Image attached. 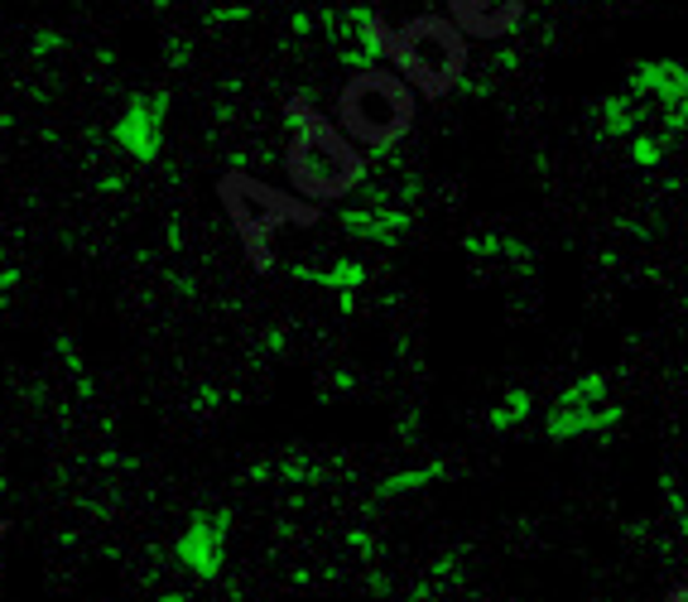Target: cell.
<instances>
[{
    "mask_svg": "<svg viewBox=\"0 0 688 602\" xmlns=\"http://www.w3.org/2000/svg\"><path fill=\"white\" fill-rule=\"evenodd\" d=\"M289 120V150H284V174L299 198L308 202H337L347 193L366 184L371 164L361 144L347 136L337 120H328L308 96H294L284 106Z\"/></svg>",
    "mask_w": 688,
    "mask_h": 602,
    "instance_id": "1",
    "label": "cell"
},
{
    "mask_svg": "<svg viewBox=\"0 0 688 602\" xmlns=\"http://www.w3.org/2000/svg\"><path fill=\"white\" fill-rule=\"evenodd\" d=\"M611 415H617V405H611V395H607V381L583 377L549 409V439H578V433H587V429H602Z\"/></svg>",
    "mask_w": 688,
    "mask_h": 602,
    "instance_id": "7",
    "label": "cell"
},
{
    "mask_svg": "<svg viewBox=\"0 0 688 602\" xmlns=\"http://www.w3.org/2000/svg\"><path fill=\"white\" fill-rule=\"evenodd\" d=\"M448 15L467 30V39H501L525 15L521 0H448Z\"/></svg>",
    "mask_w": 688,
    "mask_h": 602,
    "instance_id": "10",
    "label": "cell"
},
{
    "mask_svg": "<svg viewBox=\"0 0 688 602\" xmlns=\"http://www.w3.org/2000/svg\"><path fill=\"white\" fill-rule=\"evenodd\" d=\"M626 96L635 102V136L626 140L635 164H660L688 126V68L674 58H650L626 72Z\"/></svg>",
    "mask_w": 688,
    "mask_h": 602,
    "instance_id": "4",
    "label": "cell"
},
{
    "mask_svg": "<svg viewBox=\"0 0 688 602\" xmlns=\"http://www.w3.org/2000/svg\"><path fill=\"white\" fill-rule=\"evenodd\" d=\"M164 112H168V102L160 92H144V96H130L126 102V112L116 116V144L130 154V160H140V164H150V160H160V150H164Z\"/></svg>",
    "mask_w": 688,
    "mask_h": 602,
    "instance_id": "8",
    "label": "cell"
},
{
    "mask_svg": "<svg viewBox=\"0 0 688 602\" xmlns=\"http://www.w3.org/2000/svg\"><path fill=\"white\" fill-rule=\"evenodd\" d=\"M665 602H688V583H684V588H674V593H669Z\"/></svg>",
    "mask_w": 688,
    "mask_h": 602,
    "instance_id": "14",
    "label": "cell"
},
{
    "mask_svg": "<svg viewBox=\"0 0 688 602\" xmlns=\"http://www.w3.org/2000/svg\"><path fill=\"white\" fill-rule=\"evenodd\" d=\"M226 530H232V516L226 511H198L174 545L178 564H184L193 578H202V583L217 578L222 574V554H226Z\"/></svg>",
    "mask_w": 688,
    "mask_h": 602,
    "instance_id": "9",
    "label": "cell"
},
{
    "mask_svg": "<svg viewBox=\"0 0 688 602\" xmlns=\"http://www.w3.org/2000/svg\"><path fill=\"white\" fill-rule=\"evenodd\" d=\"M342 227L352 236L381 241V246H395L409 232V208H390V202H371V208H352L342 217Z\"/></svg>",
    "mask_w": 688,
    "mask_h": 602,
    "instance_id": "11",
    "label": "cell"
},
{
    "mask_svg": "<svg viewBox=\"0 0 688 602\" xmlns=\"http://www.w3.org/2000/svg\"><path fill=\"white\" fill-rule=\"evenodd\" d=\"M294 275L308 285H323V289H342V294H352L357 285H366V265L361 261H337L328 270H294Z\"/></svg>",
    "mask_w": 688,
    "mask_h": 602,
    "instance_id": "12",
    "label": "cell"
},
{
    "mask_svg": "<svg viewBox=\"0 0 688 602\" xmlns=\"http://www.w3.org/2000/svg\"><path fill=\"white\" fill-rule=\"evenodd\" d=\"M390 63L419 96H448L467 78V30L453 15H415L390 30Z\"/></svg>",
    "mask_w": 688,
    "mask_h": 602,
    "instance_id": "5",
    "label": "cell"
},
{
    "mask_svg": "<svg viewBox=\"0 0 688 602\" xmlns=\"http://www.w3.org/2000/svg\"><path fill=\"white\" fill-rule=\"evenodd\" d=\"M419 116V92L409 78L390 68H357L337 92V126L352 136L361 150H395Z\"/></svg>",
    "mask_w": 688,
    "mask_h": 602,
    "instance_id": "3",
    "label": "cell"
},
{
    "mask_svg": "<svg viewBox=\"0 0 688 602\" xmlns=\"http://www.w3.org/2000/svg\"><path fill=\"white\" fill-rule=\"evenodd\" d=\"M333 48L347 68H376V58H390V24L381 20L376 5H347L328 15Z\"/></svg>",
    "mask_w": 688,
    "mask_h": 602,
    "instance_id": "6",
    "label": "cell"
},
{
    "mask_svg": "<svg viewBox=\"0 0 688 602\" xmlns=\"http://www.w3.org/2000/svg\"><path fill=\"white\" fill-rule=\"evenodd\" d=\"M15 285H20V265L5 261V241H0V294H5V289H15Z\"/></svg>",
    "mask_w": 688,
    "mask_h": 602,
    "instance_id": "13",
    "label": "cell"
},
{
    "mask_svg": "<svg viewBox=\"0 0 688 602\" xmlns=\"http://www.w3.org/2000/svg\"><path fill=\"white\" fill-rule=\"evenodd\" d=\"M217 198H222L226 222H232L241 251H246V261L256 265V270H270L275 265L270 241L280 227H313L323 217L318 202L260 184V178L246 174V169H226V174L217 178Z\"/></svg>",
    "mask_w": 688,
    "mask_h": 602,
    "instance_id": "2",
    "label": "cell"
}]
</instances>
